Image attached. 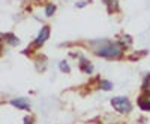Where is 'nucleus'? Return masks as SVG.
I'll return each mask as SVG.
<instances>
[{
	"mask_svg": "<svg viewBox=\"0 0 150 124\" xmlns=\"http://www.w3.org/2000/svg\"><path fill=\"white\" fill-rule=\"evenodd\" d=\"M99 45L95 48V53L101 57H110V58H119L122 54H123V45L119 43V42H107V41H102L99 42Z\"/></svg>",
	"mask_w": 150,
	"mask_h": 124,
	"instance_id": "1",
	"label": "nucleus"
},
{
	"mask_svg": "<svg viewBox=\"0 0 150 124\" xmlns=\"http://www.w3.org/2000/svg\"><path fill=\"white\" fill-rule=\"evenodd\" d=\"M111 105H112V108H114L117 112H120V114L131 112V109H132V105H131V102L128 100V97H123V96H119V97L111 99Z\"/></svg>",
	"mask_w": 150,
	"mask_h": 124,
	"instance_id": "2",
	"label": "nucleus"
},
{
	"mask_svg": "<svg viewBox=\"0 0 150 124\" xmlns=\"http://www.w3.org/2000/svg\"><path fill=\"white\" fill-rule=\"evenodd\" d=\"M50 38V27H42V30H41V33H39V36L36 38V41H35V45L36 46H39V45H42L47 39Z\"/></svg>",
	"mask_w": 150,
	"mask_h": 124,
	"instance_id": "3",
	"label": "nucleus"
},
{
	"mask_svg": "<svg viewBox=\"0 0 150 124\" xmlns=\"http://www.w3.org/2000/svg\"><path fill=\"white\" fill-rule=\"evenodd\" d=\"M11 103L14 106H17L18 109H29L30 108V103L27 102V99H14Z\"/></svg>",
	"mask_w": 150,
	"mask_h": 124,
	"instance_id": "4",
	"label": "nucleus"
},
{
	"mask_svg": "<svg viewBox=\"0 0 150 124\" xmlns=\"http://www.w3.org/2000/svg\"><path fill=\"white\" fill-rule=\"evenodd\" d=\"M3 38H6V39L9 41V43H11V45H17V43H20V39H17L14 34H5Z\"/></svg>",
	"mask_w": 150,
	"mask_h": 124,
	"instance_id": "5",
	"label": "nucleus"
},
{
	"mask_svg": "<svg viewBox=\"0 0 150 124\" xmlns=\"http://www.w3.org/2000/svg\"><path fill=\"white\" fill-rule=\"evenodd\" d=\"M81 70L86 72V73H92L93 72V66L90 63H86V61H84V63L81 64Z\"/></svg>",
	"mask_w": 150,
	"mask_h": 124,
	"instance_id": "6",
	"label": "nucleus"
},
{
	"mask_svg": "<svg viewBox=\"0 0 150 124\" xmlns=\"http://www.w3.org/2000/svg\"><path fill=\"white\" fill-rule=\"evenodd\" d=\"M54 12H56V6H54V5H48V6H47V9H45L47 17H51Z\"/></svg>",
	"mask_w": 150,
	"mask_h": 124,
	"instance_id": "7",
	"label": "nucleus"
},
{
	"mask_svg": "<svg viewBox=\"0 0 150 124\" xmlns=\"http://www.w3.org/2000/svg\"><path fill=\"white\" fill-rule=\"evenodd\" d=\"M101 87H102V90H105V91H110V90L112 88L111 82H108V81H102V82H101Z\"/></svg>",
	"mask_w": 150,
	"mask_h": 124,
	"instance_id": "8",
	"label": "nucleus"
},
{
	"mask_svg": "<svg viewBox=\"0 0 150 124\" xmlns=\"http://www.w3.org/2000/svg\"><path fill=\"white\" fill-rule=\"evenodd\" d=\"M60 70L62 72H69V64L66 63V61H62L60 63Z\"/></svg>",
	"mask_w": 150,
	"mask_h": 124,
	"instance_id": "9",
	"label": "nucleus"
},
{
	"mask_svg": "<svg viewBox=\"0 0 150 124\" xmlns=\"http://www.w3.org/2000/svg\"><path fill=\"white\" fill-rule=\"evenodd\" d=\"M24 124H32V120L29 117H26V120H24Z\"/></svg>",
	"mask_w": 150,
	"mask_h": 124,
	"instance_id": "10",
	"label": "nucleus"
}]
</instances>
